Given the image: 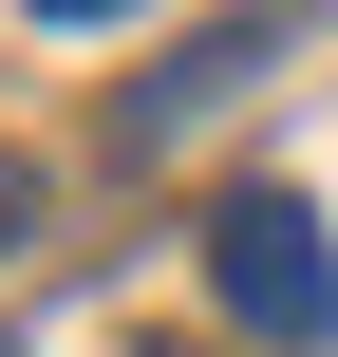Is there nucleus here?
<instances>
[{
    "mask_svg": "<svg viewBox=\"0 0 338 357\" xmlns=\"http://www.w3.org/2000/svg\"><path fill=\"white\" fill-rule=\"evenodd\" d=\"M263 38H282V19H226V38H188V56H169V75H151V94H132V113H113V132H132V151H169V132H188V113H226V94H245V75H263Z\"/></svg>",
    "mask_w": 338,
    "mask_h": 357,
    "instance_id": "nucleus-2",
    "label": "nucleus"
},
{
    "mask_svg": "<svg viewBox=\"0 0 338 357\" xmlns=\"http://www.w3.org/2000/svg\"><path fill=\"white\" fill-rule=\"evenodd\" d=\"M0 245H38V169H19V151H0Z\"/></svg>",
    "mask_w": 338,
    "mask_h": 357,
    "instance_id": "nucleus-3",
    "label": "nucleus"
},
{
    "mask_svg": "<svg viewBox=\"0 0 338 357\" xmlns=\"http://www.w3.org/2000/svg\"><path fill=\"white\" fill-rule=\"evenodd\" d=\"M19 19H132V0H19Z\"/></svg>",
    "mask_w": 338,
    "mask_h": 357,
    "instance_id": "nucleus-4",
    "label": "nucleus"
},
{
    "mask_svg": "<svg viewBox=\"0 0 338 357\" xmlns=\"http://www.w3.org/2000/svg\"><path fill=\"white\" fill-rule=\"evenodd\" d=\"M207 301H226L263 357L338 339V245H320V207H301V188H226V207H207Z\"/></svg>",
    "mask_w": 338,
    "mask_h": 357,
    "instance_id": "nucleus-1",
    "label": "nucleus"
}]
</instances>
